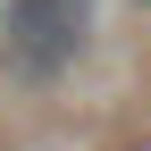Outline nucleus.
<instances>
[{"label": "nucleus", "instance_id": "nucleus-1", "mask_svg": "<svg viewBox=\"0 0 151 151\" xmlns=\"http://www.w3.org/2000/svg\"><path fill=\"white\" fill-rule=\"evenodd\" d=\"M92 42V0H9L0 9V50L25 84H59Z\"/></svg>", "mask_w": 151, "mask_h": 151}, {"label": "nucleus", "instance_id": "nucleus-2", "mask_svg": "<svg viewBox=\"0 0 151 151\" xmlns=\"http://www.w3.org/2000/svg\"><path fill=\"white\" fill-rule=\"evenodd\" d=\"M134 9H151V0H134Z\"/></svg>", "mask_w": 151, "mask_h": 151}]
</instances>
